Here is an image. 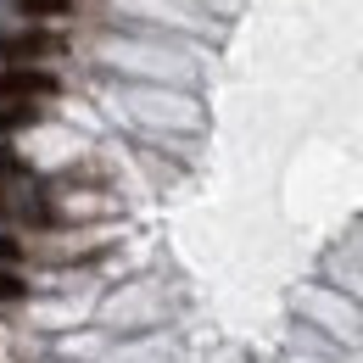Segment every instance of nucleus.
<instances>
[{"label": "nucleus", "mask_w": 363, "mask_h": 363, "mask_svg": "<svg viewBox=\"0 0 363 363\" xmlns=\"http://www.w3.org/2000/svg\"><path fill=\"white\" fill-rule=\"evenodd\" d=\"M23 6V17H62L67 6H79V0H17Z\"/></svg>", "instance_id": "obj_4"}, {"label": "nucleus", "mask_w": 363, "mask_h": 363, "mask_svg": "<svg viewBox=\"0 0 363 363\" xmlns=\"http://www.w3.org/2000/svg\"><path fill=\"white\" fill-rule=\"evenodd\" d=\"M17 257H23V246H17L11 235H0V269H6V263H17Z\"/></svg>", "instance_id": "obj_6"}, {"label": "nucleus", "mask_w": 363, "mask_h": 363, "mask_svg": "<svg viewBox=\"0 0 363 363\" xmlns=\"http://www.w3.org/2000/svg\"><path fill=\"white\" fill-rule=\"evenodd\" d=\"M0 174H17V157H6V151H0Z\"/></svg>", "instance_id": "obj_7"}, {"label": "nucleus", "mask_w": 363, "mask_h": 363, "mask_svg": "<svg viewBox=\"0 0 363 363\" xmlns=\"http://www.w3.org/2000/svg\"><path fill=\"white\" fill-rule=\"evenodd\" d=\"M28 123H40V106H28V101H0V135H17V129H28Z\"/></svg>", "instance_id": "obj_3"}, {"label": "nucleus", "mask_w": 363, "mask_h": 363, "mask_svg": "<svg viewBox=\"0 0 363 363\" xmlns=\"http://www.w3.org/2000/svg\"><path fill=\"white\" fill-rule=\"evenodd\" d=\"M50 95H62V79L50 67H0V101H28L40 106Z\"/></svg>", "instance_id": "obj_2"}, {"label": "nucleus", "mask_w": 363, "mask_h": 363, "mask_svg": "<svg viewBox=\"0 0 363 363\" xmlns=\"http://www.w3.org/2000/svg\"><path fill=\"white\" fill-rule=\"evenodd\" d=\"M62 50H67V40L50 34V28H11V34H0V62L6 67H34V62H50Z\"/></svg>", "instance_id": "obj_1"}, {"label": "nucleus", "mask_w": 363, "mask_h": 363, "mask_svg": "<svg viewBox=\"0 0 363 363\" xmlns=\"http://www.w3.org/2000/svg\"><path fill=\"white\" fill-rule=\"evenodd\" d=\"M23 296H28V285H23V274L0 269V308H6V302H23Z\"/></svg>", "instance_id": "obj_5"}]
</instances>
